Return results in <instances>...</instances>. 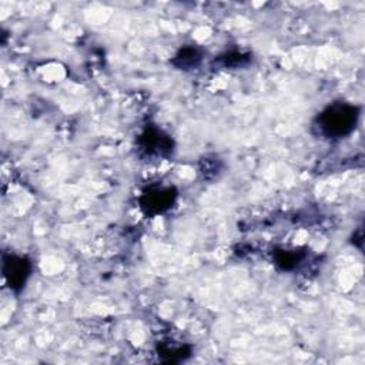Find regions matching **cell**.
<instances>
[{
    "label": "cell",
    "mask_w": 365,
    "mask_h": 365,
    "mask_svg": "<svg viewBox=\"0 0 365 365\" xmlns=\"http://www.w3.org/2000/svg\"><path fill=\"white\" fill-rule=\"evenodd\" d=\"M359 118V107L344 101L325 107L315 120L319 134L327 138H342L354 131Z\"/></svg>",
    "instance_id": "1"
},
{
    "label": "cell",
    "mask_w": 365,
    "mask_h": 365,
    "mask_svg": "<svg viewBox=\"0 0 365 365\" xmlns=\"http://www.w3.org/2000/svg\"><path fill=\"white\" fill-rule=\"evenodd\" d=\"M177 191L173 187H153L143 192L140 207L147 215H157L168 211L175 202Z\"/></svg>",
    "instance_id": "2"
},
{
    "label": "cell",
    "mask_w": 365,
    "mask_h": 365,
    "mask_svg": "<svg viewBox=\"0 0 365 365\" xmlns=\"http://www.w3.org/2000/svg\"><path fill=\"white\" fill-rule=\"evenodd\" d=\"M31 272V264L26 257L4 255L3 257V275L13 291H20Z\"/></svg>",
    "instance_id": "3"
},
{
    "label": "cell",
    "mask_w": 365,
    "mask_h": 365,
    "mask_svg": "<svg viewBox=\"0 0 365 365\" xmlns=\"http://www.w3.org/2000/svg\"><path fill=\"white\" fill-rule=\"evenodd\" d=\"M140 148L147 155H170L173 153V140L155 127L147 128L138 138Z\"/></svg>",
    "instance_id": "4"
},
{
    "label": "cell",
    "mask_w": 365,
    "mask_h": 365,
    "mask_svg": "<svg viewBox=\"0 0 365 365\" xmlns=\"http://www.w3.org/2000/svg\"><path fill=\"white\" fill-rule=\"evenodd\" d=\"M201 58H202V54L197 47L185 46L177 51V54L173 58V64L180 70H191L198 67V64L201 63Z\"/></svg>",
    "instance_id": "5"
},
{
    "label": "cell",
    "mask_w": 365,
    "mask_h": 365,
    "mask_svg": "<svg viewBox=\"0 0 365 365\" xmlns=\"http://www.w3.org/2000/svg\"><path fill=\"white\" fill-rule=\"evenodd\" d=\"M305 257L304 252L297 250H277L274 252V262L284 271L294 269Z\"/></svg>",
    "instance_id": "6"
},
{
    "label": "cell",
    "mask_w": 365,
    "mask_h": 365,
    "mask_svg": "<svg viewBox=\"0 0 365 365\" xmlns=\"http://www.w3.org/2000/svg\"><path fill=\"white\" fill-rule=\"evenodd\" d=\"M221 60H222V64L225 67L231 66V67H237V66H242L245 63H248L250 60V56L248 54H242V53H227L224 56H221Z\"/></svg>",
    "instance_id": "7"
}]
</instances>
